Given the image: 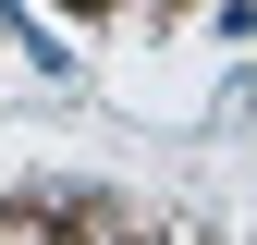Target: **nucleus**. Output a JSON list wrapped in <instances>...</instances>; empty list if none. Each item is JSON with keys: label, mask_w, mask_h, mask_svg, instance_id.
I'll return each instance as SVG.
<instances>
[{"label": "nucleus", "mask_w": 257, "mask_h": 245, "mask_svg": "<svg viewBox=\"0 0 257 245\" xmlns=\"http://www.w3.org/2000/svg\"><path fill=\"white\" fill-rule=\"evenodd\" d=\"M0 245H61V233L37 221V208H0Z\"/></svg>", "instance_id": "1"}, {"label": "nucleus", "mask_w": 257, "mask_h": 245, "mask_svg": "<svg viewBox=\"0 0 257 245\" xmlns=\"http://www.w3.org/2000/svg\"><path fill=\"white\" fill-rule=\"evenodd\" d=\"M61 13H98V0H61Z\"/></svg>", "instance_id": "2"}]
</instances>
